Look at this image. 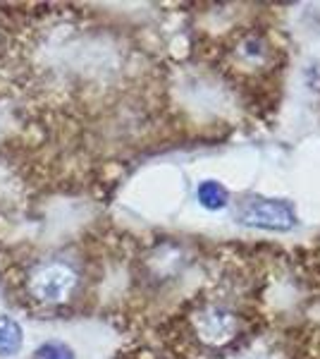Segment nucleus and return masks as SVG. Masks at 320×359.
<instances>
[{"label": "nucleus", "mask_w": 320, "mask_h": 359, "mask_svg": "<svg viewBox=\"0 0 320 359\" xmlns=\"http://www.w3.org/2000/svg\"><path fill=\"white\" fill-rule=\"evenodd\" d=\"M22 347V328L15 318L0 316V355L10 357Z\"/></svg>", "instance_id": "2"}, {"label": "nucleus", "mask_w": 320, "mask_h": 359, "mask_svg": "<svg viewBox=\"0 0 320 359\" xmlns=\"http://www.w3.org/2000/svg\"><path fill=\"white\" fill-rule=\"evenodd\" d=\"M199 199L206 208H223L227 201V192H225L223 184L208 180V182H203L199 187Z\"/></svg>", "instance_id": "3"}, {"label": "nucleus", "mask_w": 320, "mask_h": 359, "mask_svg": "<svg viewBox=\"0 0 320 359\" xmlns=\"http://www.w3.org/2000/svg\"><path fill=\"white\" fill-rule=\"evenodd\" d=\"M34 359H74V352L60 340H48L34 352Z\"/></svg>", "instance_id": "4"}, {"label": "nucleus", "mask_w": 320, "mask_h": 359, "mask_svg": "<svg viewBox=\"0 0 320 359\" xmlns=\"http://www.w3.org/2000/svg\"><path fill=\"white\" fill-rule=\"evenodd\" d=\"M29 294L39 304H62L72 297L77 290V273L69 264L48 262L41 264L32 276H29Z\"/></svg>", "instance_id": "1"}]
</instances>
